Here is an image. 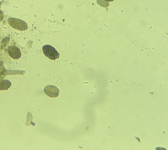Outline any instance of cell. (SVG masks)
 I'll list each match as a JSON object with an SVG mask.
<instances>
[{
	"label": "cell",
	"instance_id": "6da1fadb",
	"mask_svg": "<svg viewBox=\"0 0 168 150\" xmlns=\"http://www.w3.org/2000/svg\"><path fill=\"white\" fill-rule=\"evenodd\" d=\"M42 50L44 55L51 60H56L60 56V54L56 49L49 44L44 45L42 48Z\"/></svg>",
	"mask_w": 168,
	"mask_h": 150
},
{
	"label": "cell",
	"instance_id": "7a4b0ae2",
	"mask_svg": "<svg viewBox=\"0 0 168 150\" xmlns=\"http://www.w3.org/2000/svg\"><path fill=\"white\" fill-rule=\"evenodd\" d=\"M8 23L12 28L21 31H25L28 29V25L25 22L21 19L15 18H10Z\"/></svg>",
	"mask_w": 168,
	"mask_h": 150
},
{
	"label": "cell",
	"instance_id": "3957f363",
	"mask_svg": "<svg viewBox=\"0 0 168 150\" xmlns=\"http://www.w3.org/2000/svg\"><path fill=\"white\" fill-rule=\"evenodd\" d=\"M44 92L47 96L52 98L58 97L59 95V89L57 87L52 85L47 86L44 89Z\"/></svg>",
	"mask_w": 168,
	"mask_h": 150
},
{
	"label": "cell",
	"instance_id": "277c9868",
	"mask_svg": "<svg viewBox=\"0 0 168 150\" xmlns=\"http://www.w3.org/2000/svg\"><path fill=\"white\" fill-rule=\"evenodd\" d=\"M8 54L13 59H18L21 57V52L20 49L16 46H10L8 48Z\"/></svg>",
	"mask_w": 168,
	"mask_h": 150
},
{
	"label": "cell",
	"instance_id": "5b68a950",
	"mask_svg": "<svg viewBox=\"0 0 168 150\" xmlns=\"http://www.w3.org/2000/svg\"><path fill=\"white\" fill-rule=\"evenodd\" d=\"M11 85L12 83L9 80H3L0 82V90H7Z\"/></svg>",
	"mask_w": 168,
	"mask_h": 150
},
{
	"label": "cell",
	"instance_id": "8992f818",
	"mask_svg": "<svg viewBox=\"0 0 168 150\" xmlns=\"http://www.w3.org/2000/svg\"><path fill=\"white\" fill-rule=\"evenodd\" d=\"M97 3L102 7L107 8L109 6V3L106 0H97Z\"/></svg>",
	"mask_w": 168,
	"mask_h": 150
},
{
	"label": "cell",
	"instance_id": "52a82bcc",
	"mask_svg": "<svg viewBox=\"0 0 168 150\" xmlns=\"http://www.w3.org/2000/svg\"><path fill=\"white\" fill-rule=\"evenodd\" d=\"M4 13L0 10V22L2 21L4 19Z\"/></svg>",
	"mask_w": 168,
	"mask_h": 150
},
{
	"label": "cell",
	"instance_id": "ba28073f",
	"mask_svg": "<svg viewBox=\"0 0 168 150\" xmlns=\"http://www.w3.org/2000/svg\"><path fill=\"white\" fill-rule=\"evenodd\" d=\"M106 1H108V2H113L114 0H106Z\"/></svg>",
	"mask_w": 168,
	"mask_h": 150
}]
</instances>
